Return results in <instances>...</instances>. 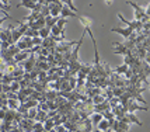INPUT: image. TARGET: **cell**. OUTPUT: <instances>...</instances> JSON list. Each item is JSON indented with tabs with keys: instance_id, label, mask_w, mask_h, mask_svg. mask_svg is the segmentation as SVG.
<instances>
[{
	"instance_id": "obj_17",
	"label": "cell",
	"mask_w": 150,
	"mask_h": 132,
	"mask_svg": "<svg viewBox=\"0 0 150 132\" xmlns=\"http://www.w3.org/2000/svg\"><path fill=\"white\" fill-rule=\"evenodd\" d=\"M105 100H107V99H105L104 93H103V94H98V96H96V97H93L91 103H93V106H98V104H103Z\"/></svg>"
},
{
	"instance_id": "obj_6",
	"label": "cell",
	"mask_w": 150,
	"mask_h": 132,
	"mask_svg": "<svg viewBox=\"0 0 150 132\" xmlns=\"http://www.w3.org/2000/svg\"><path fill=\"white\" fill-rule=\"evenodd\" d=\"M35 65H37V58H35V53H31V55H30V58H28L25 62H23L21 67L24 69V73H31L34 70Z\"/></svg>"
},
{
	"instance_id": "obj_21",
	"label": "cell",
	"mask_w": 150,
	"mask_h": 132,
	"mask_svg": "<svg viewBox=\"0 0 150 132\" xmlns=\"http://www.w3.org/2000/svg\"><path fill=\"white\" fill-rule=\"evenodd\" d=\"M45 21H46V26L45 27H48V28H52L53 26H56V23H58V18H55V17H46L45 18Z\"/></svg>"
},
{
	"instance_id": "obj_2",
	"label": "cell",
	"mask_w": 150,
	"mask_h": 132,
	"mask_svg": "<svg viewBox=\"0 0 150 132\" xmlns=\"http://www.w3.org/2000/svg\"><path fill=\"white\" fill-rule=\"evenodd\" d=\"M118 18L122 21L124 24H126V26H128V28H131L133 33H135V31H136V33H139V34L142 33V30H143V24H142L140 21H136V20H135V21L126 20V18H125L122 14H118Z\"/></svg>"
},
{
	"instance_id": "obj_8",
	"label": "cell",
	"mask_w": 150,
	"mask_h": 132,
	"mask_svg": "<svg viewBox=\"0 0 150 132\" xmlns=\"http://www.w3.org/2000/svg\"><path fill=\"white\" fill-rule=\"evenodd\" d=\"M111 31H112V33L119 34V35H122L125 40H129L132 35L135 34V33H133V31L131 30V28H128V27H126V28H121V27H114V28H111Z\"/></svg>"
},
{
	"instance_id": "obj_23",
	"label": "cell",
	"mask_w": 150,
	"mask_h": 132,
	"mask_svg": "<svg viewBox=\"0 0 150 132\" xmlns=\"http://www.w3.org/2000/svg\"><path fill=\"white\" fill-rule=\"evenodd\" d=\"M10 89H11V92L13 93H18L20 90H21V87H20V82H16V80H14L13 83L10 84Z\"/></svg>"
},
{
	"instance_id": "obj_5",
	"label": "cell",
	"mask_w": 150,
	"mask_h": 132,
	"mask_svg": "<svg viewBox=\"0 0 150 132\" xmlns=\"http://www.w3.org/2000/svg\"><path fill=\"white\" fill-rule=\"evenodd\" d=\"M126 112H131L133 114L135 111H149V107H144V106H139L135 100H128V104L125 107Z\"/></svg>"
},
{
	"instance_id": "obj_26",
	"label": "cell",
	"mask_w": 150,
	"mask_h": 132,
	"mask_svg": "<svg viewBox=\"0 0 150 132\" xmlns=\"http://www.w3.org/2000/svg\"><path fill=\"white\" fill-rule=\"evenodd\" d=\"M41 44H42V38H41V37H35V38H33V45L34 46H41Z\"/></svg>"
},
{
	"instance_id": "obj_9",
	"label": "cell",
	"mask_w": 150,
	"mask_h": 132,
	"mask_svg": "<svg viewBox=\"0 0 150 132\" xmlns=\"http://www.w3.org/2000/svg\"><path fill=\"white\" fill-rule=\"evenodd\" d=\"M114 52L115 53H119V55H124V56H128V55H131L132 53V51H129L126 46L122 44V42H115L114 44Z\"/></svg>"
},
{
	"instance_id": "obj_15",
	"label": "cell",
	"mask_w": 150,
	"mask_h": 132,
	"mask_svg": "<svg viewBox=\"0 0 150 132\" xmlns=\"http://www.w3.org/2000/svg\"><path fill=\"white\" fill-rule=\"evenodd\" d=\"M129 70V66L125 65V63H122L121 66H117L114 70H112V73H115V75H119V76H124L125 73Z\"/></svg>"
},
{
	"instance_id": "obj_11",
	"label": "cell",
	"mask_w": 150,
	"mask_h": 132,
	"mask_svg": "<svg viewBox=\"0 0 150 132\" xmlns=\"http://www.w3.org/2000/svg\"><path fill=\"white\" fill-rule=\"evenodd\" d=\"M93 108H94V112L103 114V112L108 111V110H111V106H110V101H108V100H105L103 104H98V106H93Z\"/></svg>"
},
{
	"instance_id": "obj_10",
	"label": "cell",
	"mask_w": 150,
	"mask_h": 132,
	"mask_svg": "<svg viewBox=\"0 0 150 132\" xmlns=\"http://www.w3.org/2000/svg\"><path fill=\"white\" fill-rule=\"evenodd\" d=\"M30 55H31V52H28V51H20V52L14 56L16 65H17V63H21V62H25V60L30 58Z\"/></svg>"
},
{
	"instance_id": "obj_30",
	"label": "cell",
	"mask_w": 150,
	"mask_h": 132,
	"mask_svg": "<svg viewBox=\"0 0 150 132\" xmlns=\"http://www.w3.org/2000/svg\"><path fill=\"white\" fill-rule=\"evenodd\" d=\"M149 111H150V110H149Z\"/></svg>"
},
{
	"instance_id": "obj_28",
	"label": "cell",
	"mask_w": 150,
	"mask_h": 132,
	"mask_svg": "<svg viewBox=\"0 0 150 132\" xmlns=\"http://www.w3.org/2000/svg\"><path fill=\"white\" fill-rule=\"evenodd\" d=\"M91 132H103V131H98V129H94V131H91ZM107 132H111V129H110V131H107Z\"/></svg>"
},
{
	"instance_id": "obj_16",
	"label": "cell",
	"mask_w": 150,
	"mask_h": 132,
	"mask_svg": "<svg viewBox=\"0 0 150 132\" xmlns=\"http://www.w3.org/2000/svg\"><path fill=\"white\" fill-rule=\"evenodd\" d=\"M97 129H98V131H103V132L110 131V129H111L110 121H107V119H103V121H100V124L97 125Z\"/></svg>"
},
{
	"instance_id": "obj_29",
	"label": "cell",
	"mask_w": 150,
	"mask_h": 132,
	"mask_svg": "<svg viewBox=\"0 0 150 132\" xmlns=\"http://www.w3.org/2000/svg\"><path fill=\"white\" fill-rule=\"evenodd\" d=\"M1 122H3V121H1V119H0V125H1Z\"/></svg>"
},
{
	"instance_id": "obj_3",
	"label": "cell",
	"mask_w": 150,
	"mask_h": 132,
	"mask_svg": "<svg viewBox=\"0 0 150 132\" xmlns=\"http://www.w3.org/2000/svg\"><path fill=\"white\" fill-rule=\"evenodd\" d=\"M63 9V1L60 0H55V1H49V13H51V17H55V18H59L60 16V11Z\"/></svg>"
},
{
	"instance_id": "obj_22",
	"label": "cell",
	"mask_w": 150,
	"mask_h": 132,
	"mask_svg": "<svg viewBox=\"0 0 150 132\" xmlns=\"http://www.w3.org/2000/svg\"><path fill=\"white\" fill-rule=\"evenodd\" d=\"M53 128H55V122H53L51 118L46 119L45 122H44V129H45V131H52Z\"/></svg>"
},
{
	"instance_id": "obj_27",
	"label": "cell",
	"mask_w": 150,
	"mask_h": 132,
	"mask_svg": "<svg viewBox=\"0 0 150 132\" xmlns=\"http://www.w3.org/2000/svg\"><path fill=\"white\" fill-rule=\"evenodd\" d=\"M144 10H146V14L150 17V4H149V7H147V9H144Z\"/></svg>"
},
{
	"instance_id": "obj_19",
	"label": "cell",
	"mask_w": 150,
	"mask_h": 132,
	"mask_svg": "<svg viewBox=\"0 0 150 132\" xmlns=\"http://www.w3.org/2000/svg\"><path fill=\"white\" fill-rule=\"evenodd\" d=\"M39 37H41L42 40H46V38H49V37H51V28H48V27H44V28H41V30H39Z\"/></svg>"
},
{
	"instance_id": "obj_7",
	"label": "cell",
	"mask_w": 150,
	"mask_h": 132,
	"mask_svg": "<svg viewBox=\"0 0 150 132\" xmlns=\"http://www.w3.org/2000/svg\"><path fill=\"white\" fill-rule=\"evenodd\" d=\"M91 69H93V63H86V65H81L80 70L77 72V79L86 80L87 79V76H88V73L91 72Z\"/></svg>"
},
{
	"instance_id": "obj_20",
	"label": "cell",
	"mask_w": 150,
	"mask_h": 132,
	"mask_svg": "<svg viewBox=\"0 0 150 132\" xmlns=\"http://www.w3.org/2000/svg\"><path fill=\"white\" fill-rule=\"evenodd\" d=\"M103 114H98V112H94V114H93L91 115V119H90V121H91V124H94V125H98V124H100V121H103Z\"/></svg>"
},
{
	"instance_id": "obj_18",
	"label": "cell",
	"mask_w": 150,
	"mask_h": 132,
	"mask_svg": "<svg viewBox=\"0 0 150 132\" xmlns=\"http://www.w3.org/2000/svg\"><path fill=\"white\" fill-rule=\"evenodd\" d=\"M20 107V101L18 100H8L7 101V108L8 110H13V111H17Z\"/></svg>"
},
{
	"instance_id": "obj_12",
	"label": "cell",
	"mask_w": 150,
	"mask_h": 132,
	"mask_svg": "<svg viewBox=\"0 0 150 132\" xmlns=\"http://www.w3.org/2000/svg\"><path fill=\"white\" fill-rule=\"evenodd\" d=\"M72 17H79L77 13H74V11H72L69 7H66L65 4H63V9H62V11H60V18H72Z\"/></svg>"
},
{
	"instance_id": "obj_14",
	"label": "cell",
	"mask_w": 150,
	"mask_h": 132,
	"mask_svg": "<svg viewBox=\"0 0 150 132\" xmlns=\"http://www.w3.org/2000/svg\"><path fill=\"white\" fill-rule=\"evenodd\" d=\"M125 118H126V122L128 124H136V125L142 126V122L139 121V118H137L135 114H131V112H126L125 114Z\"/></svg>"
},
{
	"instance_id": "obj_4",
	"label": "cell",
	"mask_w": 150,
	"mask_h": 132,
	"mask_svg": "<svg viewBox=\"0 0 150 132\" xmlns=\"http://www.w3.org/2000/svg\"><path fill=\"white\" fill-rule=\"evenodd\" d=\"M16 45L18 46L20 51H28V52H30V51L34 48L33 38H30V37H25V35H24V37H23V38H21V40L16 44Z\"/></svg>"
},
{
	"instance_id": "obj_25",
	"label": "cell",
	"mask_w": 150,
	"mask_h": 132,
	"mask_svg": "<svg viewBox=\"0 0 150 132\" xmlns=\"http://www.w3.org/2000/svg\"><path fill=\"white\" fill-rule=\"evenodd\" d=\"M67 21L66 18H58V23H56V27L58 28H60V30H65V26L67 24Z\"/></svg>"
},
{
	"instance_id": "obj_13",
	"label": "cell",
	"mask_w": 150,
	"mask_h": 132,
	"mask_svg": "<svg viewBox=\"0 0 150 132\" xmlns=\"http://www.w3.org/2000/svg\"><path fill=\"white\" fill-rule=\"evenodd\" d=\"M79 21H80V24L84 27V30H88V28H91L93 26V20L90 17H87V16H81V14H79Z\"/></svg>"
},
{
	"instance_id": "obj_1",
	"label": "cell",
	"mask_w": 150,
	"mask_h": 132,
	"mask_svg": "<svg viewBox=\"0 0 150 132\" xmlns=\"http://www.w3.org/2000/svg\"><path fill=\"white\" fill-rule=\"evenodd\" d=\"M129 6H132L133 9H135V17H136V21H140L142 24H146V23H149L150 21V17L146 14V10H144L143 7H140L137 3H135V1H126Z\"/></svg>"
},
{
	"instance_id": "obj_24",
	"label": "cell",
	"mask_w": 150,
	"mask_h": 132,
	"mask_svg": "<svg viewBox=\"0 0 150 132\" xmlns=\"http://www.w3.org/2000/svg\"><path fill=\"white\" fill-rule=\"evenodd\" d=\"M63 4H65L66 7H69V9H70L72 11H74V13H77V9L74 7V4H73V1H72V0H65V1H63ZM77 14H79V13H77Z\"/></svg>"
}]
</instances>
